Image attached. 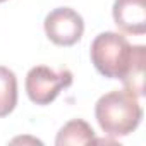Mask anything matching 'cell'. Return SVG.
<instances>
[{
	"instance_id": "8",
	"label": "cell",
	"mask_w": 146,
	"mask_h": 146,
	"mask_svg": "<svg viewBox=\"0 0 146 146\" xmlns=\"http://www.w3.org/2000/svg\"><path fill=\"white\" fill-rule=\"evenodd\" d=\"M17 105V78L16 74L0 65V117L9 115Z\"/></svg>"
},
{
	"instance_id": "1",
	"label": "cell",
	"mask_w": 146,
	"mask_h": 146,
	"mask_svg": "<svg viewBox=\"0 0 146 146\" xmlns=\"http://www.w3.org/2000/svg\"><path fill=\"white\" fill-rule=\"evenodd\" d=\"M95 117L102 131L108 136L131 134L143 119V108L137 96L127 90H113L95 105Z\"/></svg>"
},
{
	"instance_id": "7",
	"label": "cell",
	"mask_w": 146,
	"mask_h": 146,
	"mask_svg": "<svg viewBox=\"0 0 146 146\" xmlns=\"http://www.w3.org/2000/svg\"><path fill=\"white\" fill-rule=\"evenodd\" d=\"M95 141V131L93 127L81 120V119H74L67 122L57 134L55 137V144L57 146H64V144H86Z\"/></svg>"
},
{
	"instance_id": "6",
	"label": "cell",
	"mask_w": 146,
	"mask_h": 146,
	"mask_svg": "<svg viewBox=\"0 0 146 146\" xmlns=\"http://www.w3.org/2000/svg\"><path fill=\"white\" fill-rule=\"evenodd\" d=\"M144 62H146V48L143 45L132 46V60L122 78V83L127 91L136 96L144 95Z\"/></svg>"
},
{
	"instance_id": "2",
	"label": "cell",
	"mask_w": 146,
	"mask_h": 146,
	"mask_svg": "<svg viewBox=\"0 0 146 146\" xmlns=\"http://www.w3.org/2000/svg\"><path fill=\"white\" fill-rule=\"evenodd\" d=\"M132 60V46L125 36L105 31L100 33L91 43V62L102 76L110 79H120Z\"/></svg>"
},
{
	"instance_id": "9",
	"label": "cell",
	"mask_w": 146,
	"mask_h": 146,
	"mask_svg": "<svg viewBox=\"0 0 146 146\" xmlns=\"http://www.w3.org/2000/svg\"><path fill=\"white\" fill-rule=\"evenodd\" d=\"M0 2H5V0H0Z\"/></svg>"
},
{
	"instance_id": "4",
	"label": "cell",
	"mask_w": 146,
	"mask_h": 146,
	"mask_svg": "<svg viewBox=\"0 0 146 146\" xmlns=\"http://www.w3.org/2000/svg\"><path fill=\"white\" fill-rule=\"evenodd\" d=\"M45 33L48 40L58 46H70L81 40L84 33V21L70 7L53 9L45 17Z\"/></svg>"
},
{
	"instance_id": "3",
	"label": "cell",
	"mask_w": 146,
	"mask_h": 146,
	"mask_svg": "<svg viewBox=\"0 0 146 146\" xmlns=\"http://www.w3.org/2000/svg\"><path fill=\"white\" fill-rule=\"evenodd\" d=\"M72 72L69 69L53 70L46 65L33 67L26 76V93L36 105L52 103L58 93L72 84Z\"/></svg>"
},
{
	"instance_id": "5",
	"label": "cell",
	"mask_w": 146,
	"mask_h": 146,
	"mask_svg": "<svg viewBox=\"0 0 146 146\" xmlns=\"http://www.w3.org/2000/svg\"><path fill=\"white\" fill-rule=\"evenodd\" d=\"M113 21L129 35H144L146 31V7L144 0H115L113 2Z\"/></svg>"
}]
</instances>
